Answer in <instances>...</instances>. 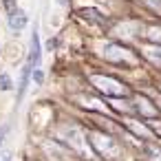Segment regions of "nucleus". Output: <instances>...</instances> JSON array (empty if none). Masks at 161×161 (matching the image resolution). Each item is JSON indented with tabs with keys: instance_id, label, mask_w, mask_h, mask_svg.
<instances>
[{
	"instance_id": "nucleus-2",
	"label": "nucleus",
	"mask_w": 161,
	"mask_h": 161,
	"mask_svg": "<svg viewBox=\"0 0 161 161\" xmlns=\"http://www.w3.org/2000/svg\"><path fill=\"white\" fill-rule=\"evenodd\" d=\"M91 84L108 97H126L128 95V88L121 82H117L113 77H106V75H91Z\"/></svg>"
},
{
	"instance_id": "nucleus-8",
	"label": "nucleus",
	"mask_w": 161,
	"mask_h": 161,
	"mask_svg": "<svg viewBox=\"0 0 161 161\" xmlns=\"http://www.w3.org/2000/svg\"><path fill=\"white\" fill-rule=\"evenodd\" d=\"M29 73H31V64H27L25 69H22V77H20V88H18V102L25 97V93H27V84H29Z\"/></svg>"
},
{
	"instance_id": "nucleus-11",
	"label": "nucleus",
	"mask_w": 161,
	"mask_h": 161,
	"mask_svg": "<svg viewBox=\"0 0 161 161\" xmlns=\"http://www.w3.org/2000/svg\"><path fill=\"white\" fill-rule=\"evenodd\" d=\"M42 80H44V75H42V71H40V69H36V71H33V82H38V84H42Z\"/></svg>"
},
{
	"instance_id": "nucleus-6",
	"label": "nucleus",
	"mask_w": 161,
	"mask_h": 161,
	"mask_svg": "<svg viewBox=\"0 0 161 161\" xmlns=\"http://www.w3.org/2000/svg\"><path fill=\"white\" fill-rule=\"evenodd\" d=\"M40 60H42V49H40V33H38V27L33 29V33H31V66L36 64H40Z\"/></svg>"
},
{
	"instance_id": "nucleus-7",
	"label": "nucleus",
	"mask_w": 161,
	"mask_h": 161,
	"mask_svg": "<svg viewBox=\"0 0 161 161\" xmlns=\"http://www.w3.org/2000/svg\"><path fill=\"white\" fill-rule=\"evenodd\" d=\"M80 16H82L86 22H97V25H102V27H104V18H102V14H97L95 9H82V11H80Z\"/></svg>"
},
{
	"instance_id": "nucleus-12",
	"label": "nucleus",
	"mask_w": 161,
	"mask_h": 161,
	"mask_svg": "<svg viewBox=\"0 0 161 161\" xmlns=\"http://www.w3.org/2000/svg\"><path fill=\"white\" fill-rule=\"evenodd\" d=\"M5 7H7L9 11H14V9H16V0H5Z\"/></svg>"
},
{
	"instance_id": "nucleus-1",
	"label": "nucleus",
	"mask_w": 161,
	"mask_h": 161,
	"mask_svg": "<svg viewBox=\"0 0 161 161\" xmlns=\"http://www.w3.org/2000/svg\"><path fill=\"white\" fill-rule=\"evenodd\" d=\"M88 141H91L93 150H95L97 154L106 157V159H115V157L119 154V146H117V141H115L113 137L104 135V132H91V135H88Z\"/></svg>"
},
{
	"instance_id": "nucleus-14",
	"label": "nucleus",
	"mask_w": 161,
	"mask_h": 161,
	"mask_svg": "<svg viewBox=\"0 0 161 161\" xmlns=\"http://www.w3.org/2000/svg\"><path fill=\"white\" fill-rule=\"evenodd\" d=\"M3 137H5V130H0V143H3Z\"/></svg>"
},
{
	"instance_id": "nucleus-9",
	"label": "nucleus",
	"mask_w": 161,
	"mask_h": 161,
	"mask_svg": "<svg viewBox=\"0 0 161 161\" xmlns=\"http://www.w3.org/2000/svg\"><path fill=\"white\" fill-rule=\"evenodd\" d=\"M137 108H139L143 115H148V117H154V115H157V108H154L146 97H139V99H137Z\"/></svg>"
},
{
	"instance_id": "nucleus-4",
	"label": "nucleus",
	"mask_w": 161,
	"mask_h": 161,
	"mask_svg": "<svg viewBox=\"0 0 161 161\" xmlns=\"http://www.w3.org/2000/svg\"><path fill=\"white\" fill-rule=\"evenodd\" d=\"M104 55L108 60H113V62H135V58L130 55V51L124 49V47H119V44H108L104 49Z\"/></svg>"
},
{
	"instance_id": "nucleus-5",
	"label": "nucleus",
	"mask_w": 161,
	"mask_h": 161,
	"mask_svg": "<svg viewBox=\"0 0 161 161\" xmlns=\"http://www.w3.org/2000/svg\"><path fill=\"white\" fill-rule=\"evenodd\" d=\"M9 29H14V31H22L25 27H27V22H29V18H27V14L22 11V9H14L11 14H9Z\"/></svg>"
},
{
	"instance_id": "nucleus-10",
	"label": "nucleus",
	"mask_w": 161,
	"mask_h": 161,
	"mask_svg": "<svg viewBox=\"0 0 161 161\" xmlns=\"http://www.w3.org/2000/svg\"><path fill=\"white\" fill-rule=\"evenodd\" d=\"M14 84H11V77L7 73H0V91H11Z\"/></svg>"
},
{
	"instance_id": "nucleus-3",
	"label": "nucleus",
	"mask_w": 161,
	"mask_h": 161,
	"mask_svg": "<svg viewBox=\"0 0 161 161\" xmlns=\"http://www.w3.org/2000/svg\"><path fill=\"white\" fill-rule=\"evenodd\" d=\"M62 139H64L66 146H71V150H75V152H80V154H86V152H88V148H86L88 141H86V137L82 135L80 128H75V126L64 128V130H62Z\"/></svg>"
},
{
	"instance_id": "nucleus-15",
	"label": "nucleus",
	"mask_w": 161,
	"mask_h": 161,
	"mask_svg": "<svg viewBox=\"0 0 161 161\" xmlns=\"http://www.w3.org/2000/svg\"><path fill=\"white\" fill-rule=\"evenodd\" d=\"M58 5H66V0H58Z\"/></svg>"
},
{
	"instance_id": "nucleus-13",
	"label": "nucleus",
	"mask_w": 161,
	"mask_h": 161,
	"mask_svg": "<svg viewBox=\"0 0 161 161\" xmlns=\"http://www.w3.org/2000/svg\"><path fill=\"white\" fill-rule=\"evenodd\" d=\"M0 161H11V154L9 152H3V154H0Z\"/></svg>"
}]
</instances>
